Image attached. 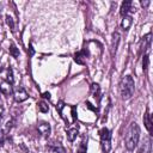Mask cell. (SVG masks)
Segmentation results:
<instances>
[{"label":"cell","instance_id":"6da1fadb","mask_svg":"<svg viewBox=\"0 0 153 153\" xmlns=\"http://www.w3.org/2000/svg\"><path fill=\"white\" fill-rule=\"evenodd\" d=\"M140 139V127L136 122H131L126 131L124 136V145L128 151H134V148L137 146Z\"/></svg>","mask_w":153,"mask_h":153},{"label":"cell","instance_id":"7a4b0ae2","mask_svg":"<svg viewBox=\"0 0 153 153\" xmlns=\"http://www.w3.org/2000/svg\"><path fill=\"white\" fill-rule=\"evenodd\" d=\"M134 88H135V84L133 78L130 75L123 76L120 82V92L122 99H129L134 93Z\"/></svg>","mask_w":153,"mask_h":153},{"label":"cell","instance_id":"3957f363","mask_svg":"<svg viewBox=\"0 0 153 153\" xmlns=\"http://www.w3.org/2000/svg\"><path fill=\"white\" fill-rule=\"evenodd\" d=\"M99 136H100V145L103 153H109L111 149V131L104 127L99 130Z\"/></svg>","mask_w":153,"mask_h":153},{"label":"cell","instance_id":"277c9868","mask_svg":"<svg viewBox=\"0 0 153 153\" xmlns=\"http://www.w3.org/2000/svg\"><path fill=\"white\" fill-rule=\"evenodd\" d=\"M139 153H152V139L151 135H147L143 137L140 147H139Z\"/></svg>","mask_w":153,"mask_h":153},{"label":"cell","instance_id":"5b68a950","mask_svg":"<svg viewBox=\"0 0 153 153\" xmlns=\"http://www.w3.org/2000/svg\"><path fill=\"white\" fill-rule=\"evenodd\" d=\"M151 37H152V33L148 32L147 35H145L140 42V54L142 53H146L148 50V48L151 47Z\"/></svg>","mask_w":153,"mask_h":153},{"label":"cell","instance_id":"8992f818","mask_svg":"<svg viewBox=\"0 0 153 153\" xmlns=\"http://www.w3.org/2000/svg\"><path fill=\"white\" fill-rule=\"evenodd\" d=\"M13 96H14L16 102H18V103H22V102H24V100L27 99V92H26L25 88H23V87L16 88V90L13 91Z\"/></svg>","mask_w":153,"mask_h":153},{"label":"cell","instance_id":"52a82bcc","mask_svg":"<svg viewBox=\"0 0 153 153\" xmlns=\"http://www.w3.org/2000/svg\"><path fill=\"white\" fill-rule=\"evenodd\" d=\"M0 92L5 96H10L13 93V87L12 84H10L8 81H0Z\"/></svg>","mask_w":153,"mask_h":153},{"label":"cell","instance_id":"ba28073f","mask_svg":"<svg viewBox=\"0 0 153 153\" xmlns=\"http://www.w3.org/2000/svg\"><path fill=\"white\" fill-rule=\"evenodd\" d=\"M37 129H38V131H39L43 136H49V134H50V131H51V127H50V124L47 123V122H41V123H38Z\"/></svg>","mask_w":153,"mask_h":153},{"label":"cell","instance_id":"9c48e42d","mask_svg":"<svg viewBox=\"0 0 153 153\" xmlns=\"http://www.w3.org/2000/svg\"><path fill=\"white\" fill-rule=\"evenodd\" d=\"M86 56H88V53H87V49H84V50H81L74 55V61L79 65H84L85 63L84 60L86 59Z\"/></svg>","mask_w":153,"mask_h":153},{"label":"cell","instance_id":"30bf717a","mask_svg":"<svg viewBox=\"0 0 153 153\" xmlns=\"http://www.w3.org/2000/svg\"><path fill=\"white\" fill-rule=\"evenodd\" d=\"M48 148H49L51 152H54V153H66L65 147H63L60 142H53L51 145L48 146Z\"/></svg>","mask_w":153,"mask_h":153},{"label":"cell","instance_id":"8fae6325","mask_svg":"<svg viewBox=\"0 0 153 153\" xmlns=\"http://www.w3.org/2000/svg\"><path fill=\"white\" fill-rule=\"evenodd\" d=\"M143 124H145L146 129L148 130L149 135H152V120H151V115L148 111H146V114L143 115Z\"/></svg>","mask_w":153,"mask_h":153},{"label":"cell","instance_id":"7c38bea8","mask_svg":"<svg viewBox=\"0 0 153 153\" xmlns=\"http://www.w3.org/2000/svg\"><path fill=\"white\" fill-rule=\"evenodd\" d=\"M130 10H131V1H124V2L122 4V6H121L120 13H121L122 17H124V16H128V12H129Z\"/></svg>","mask_w":153,"mask_h":153},{"label":"cell","instance_id":"4fadbf2b","mask_svg":"<svg viewBox=\"0 0 153 153\" xmlns=\"http://www.w3.org/2000/svg\"><path fill=\"white\" fill-rule=\"evenodd\" d=\"M131 23H133V18H131L130 16H124V17H123V19H122L121 26H122V29H123L124 31H127V30L130 27Z\"/></svg>","mask_w":153,"mask_h":153},{"label":"cell","instance_id":"5bb4252c","mask_svg":"<svg viewBox=\"0 0 153 153\" xmlns=\"http://www.w3.org/2000/svg\"><path fill=\"white\" fill-rule=\"evenodd\" d=\"M78 134H79V130H78L76 128H71V129H68V130H67V139H68V141L73 142V141L76 139Z\"/></svg>","mask_w":153,"mask_h":153},{"label":"cell","instance_id":"9a60e30c","mask_svg":"<svg viewBox=\"0 0 153 153\" xmlns=\"http://www.w3.org/2000/svg\"><path fill=\"white\" fill-rule=\"evenodd\" d=\"M91 92H92V94H93V97L96 98H98V102H99V99H100V88H99V85L98 84H92V86H91Z\"/></svg>","mask_w":153,"mask_h":153},{"label":"cell","instance_id":"2e32d148","mask_svg":"<svg viewBox=\"0 0 153 153\" xmlns=\"http://www.w3.org/2000/svg\"><path fill=\"white\" fill-rule=\"evenodd\" d=\"M112 38H114V41H112V54H114V53H116L117 45H118V42H120V35H118V32H114Z\"/></svg>","mask_w":153,"mask_h":153},{"label":"cell","instance_id":"e0dca14e","mask_svg":"<svg viewBox=\"0 0 153 153\" xmlns=\"http://www.w3.org/2000/svg\"><path fill=\"white\" fill-rule=\"evenodd\" d=\"M10 54H11L14 59L19 57V49L16 47L14 43H11V44H10Z\"/></svg>","mask_w":153,"mask_h":153},{"label":"cell","instance_id":"ac0fdd59","mask_svg":"<svg viewBox=\"0 0 153 153\" xmlns=\"http://www.w3.org/2000/svg\"><path fill=\"white\" fill-rule=\"evenodd\" d=\"M5 18H6V23H7V25L10 26V29H11L12 31H14L16 25H14V20H13V18H12L11 16H8V14H7Z\"/></svg>","mask_w":153,"mask_h":153},{"label":"cell","instance_id":"d6986e66","mask_svg":"<svg viewBox=\"0 0 153 153\" xmlns=\"http://www.w3.org/2000/svg\"><path fill=\"white\" fill-rule=\"evenodd\" d=\"M148 62H149V59H148V55L145 54L143 57H142V69L143 72H147V68H148Z\"/></svg>","mask_w":153,"mask_h":153},{"label":"cell","instance_id":"ffe728a7","mask_svg":"<svg viewBox=\"0 0 153 153\" xmlns=\"http://www.w3.org/2000/svg\"><path fill=\"white\" fill-rule=\"evenodd\" d=\"M37 105H38V110H39L41 112H48L49 106L47 105V103H44V102H39Z\"/></svg>","mask_w":153,"mask_h":153},{"label":"cell","instance_id":"44dd1931","mask_svg":"<svg viewBox=\"0 0 153 153\" xmlns=\"http://www.w3.org/2000/svg\"><path fill=\"white\" fill-rule=\"evenodd\" d=\"M7 81H8L10 84H13V82H14L13 71H12V68H11V67H8V69H7Z\"/></svg>","mask_w":153,"mask_h":153},{"label":"cell","instance_id":"7402d4cb","mask_svg":"<svg viewBox=\"0 0 153 153\" xmlns=\"http://www.w3.org/2000/svg\"><path fill=\"white\" fill-rule=\"evenodd\" d=\"M86 151H87V145H86L85 139H84V140L81 141V143H80L79 148H78V153H86Z\"/></svg>","mask_w":153,"mask_h":153},{"label":"cell","instance_id":"603a6c76","mask_svg":"<svg viewBox=\"0 0 153 153\" xmlns=\"http://www.w3.org/2000/svg\"><path fill=\"white\" fill-rule=\"evenodd\" d=\"M65 106H66V105H65V103H63V102L61 100V102H59V103H57V105H56V110H57V111H59V112L61 114Z\"/></svg>","mask_w":153,"mask_h":153},{"label":"cell","instance_id":"cb8c5ba5","mask_svg":"<svg viewBox=\"0 0 153 153\" xmlns=\"http://www.w3.org/2000/svg\"><path fill=\"white\" fill-rule=\"evenodd\" d=\"M71 111H72V117H73V121H76V108L73 105L71 108Z\"/></svg>","mask_w":153,"mask_h":153},{"label":"cell","instance_id":"d4e9b609","mask_svg":"<svg viewBox=\"0 0 153 153\" xmlns=\"http://www.w3.org/2000/svg\"><path fill=\"white\" fill-rule=\"evenodd\" d=\"M4 141H5V133L4 130H0V146H2Z\"/></svg>","mask_w":153,"mask_h":153},{"label":"cell","instance_id":"484cf974","mask_svg":"<svg viewBox=\"0 0 153 153\" xmlns=\"http://www.w3.org/2000/svg\"><path fill=\"white\" fill-rule=\"evenodd\" d=\"M149 5V1H141V6L142 7H146V6H148Z\"/></svg>","mask_w":153,"mask_h":153},{"label":"cell","instance_id":"4316f807","mask_svg":"<svg viewBox=\"0 0 153 153\" xmlns=\"http://www.w3.org/2000/svg\"><path fill=\"white\" fill-rule=\"evenodd\" d=\"M42 96H43L44 98H48V99H50V93H49V92H44Z\"/></svg>","mask_w":153,"mask_h":153},{"label":"cell","instance_id":"83f0119b","mask_svg":"<svg viewBox=\"0 0 153 153\" xmlns=\"http://www.w3.org/2000/svg\"><path fill=\"white\" fill-rule=\"evenodd\" d=\"M2 112H4V106H2L1 104H0V116L2 115Z\"/></svg>","mask_w":153,"mask_h":153},{"label":"cell","instance_id":"f1b7e54d","mask_svg":"<svg viewBox=\"0 0 153 153\" xmlns=\"http://www.w3.org/2000/svg\"><path fill=\"white\" fill-rule=\"evenodd\" d=\"M0 8H1V4H0Z\"/></svg>","mask_w":153,"mask_h":153}]
</instances>
